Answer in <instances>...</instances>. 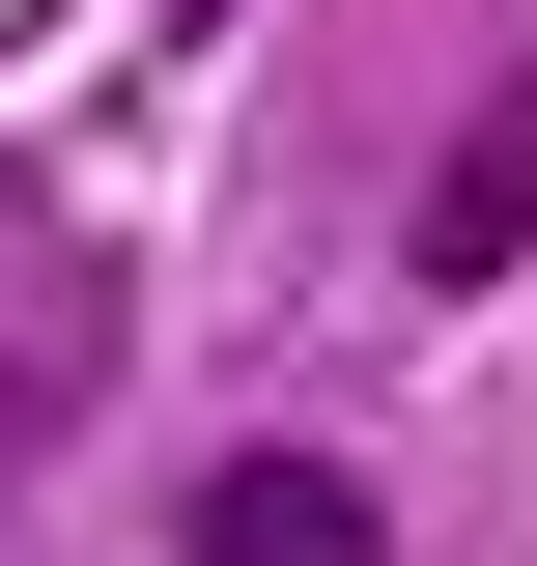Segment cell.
Segmentation results:
<instances>
[{"instance_id": "6da1fadb", "label": "cell", "mask_w": 537, "mask_h": 566, "mask_svg": "<svg viewBox=\"0 0 537 566\" xmlns=\"http://www.w3.org/2000/svg\"><path fill=\"white\" fill-rule=\"evenodd\" d=\"M199 566H397V510L339 482V453H227V482H199Z\"/></svg>"}, {"instance_id": "7a4b0ae2", "label": "cell", "mask_w": 537, "mask_h": 566, "mask_svg": "<svg viewBox=\"0 0 537 566\" xmlns=\"http://www.w3.org/2000/svg\"><path fill=\"white\" fill-rule=\"evenodd\" d=\"M537 255V57L481 85V142H453V199H424V283H509Z\"/></svg>"}]
</instances>
